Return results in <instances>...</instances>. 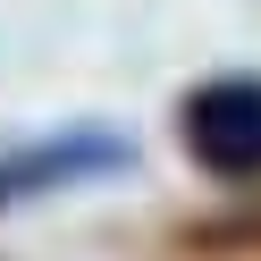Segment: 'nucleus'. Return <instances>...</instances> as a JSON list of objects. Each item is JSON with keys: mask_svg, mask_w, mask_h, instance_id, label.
I'll return each mask as SVG.
<instances>
[{"mask_svg": "<svg viewBox=\"0 0 261 261\" xmlns=\"http://www.w3.org/2000/svg\"><path fill=\"white\" fill-rule=\"evenodd\" d=\"M177 143L211 186L261 177V76H202L177 101Z\"/></svg>", "mask_w": 261, "mask_h": 261, "instance_id": "nucleus-1", "label": "nucleus"}, {"mask_svg": "<svg viewBox=\"0 0 261 261\" xmlns=\"http://www.w3.org/2000/svg\"><path fill=\"white\" fill-rule=\"evenodd\" d=\"M118 169H135V143L126 135H110V126H59L42 143L0 152V211L68 194V186H93V177H118Z\"/></svg>", "mask_w": 261, "mask_h": 261, "instance_id": "nucleus-2", "label": "nucleus"}]
</instances>
